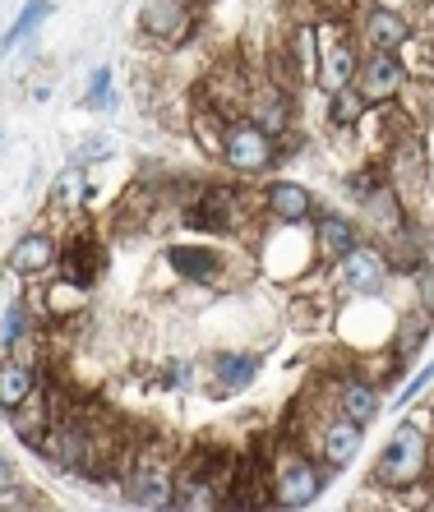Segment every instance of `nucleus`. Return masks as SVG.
I'll list each match as a JSON object with an SVG mask.
<instances>
[{
    "instance_id": "f257e3e1",
    "label": "nucleus",
    "mask_w": 434,
    "mask_h": 512,
    "mask_svg": "<svg viewBox=\"0 0 434 512\" xmlns=\"http://www.w3.org/2000/svg\"><path fill=\"white\" fill-rule=\"evenodd\" d=\"M425 466H430V429H421L416 420H402L393 429V439L384 443V453L370 471L374 489H388V494H402V489H416L425 480Z\"/></svg>"
},
{
    "instance_id": "f03ea898",
    "label": "nucleus",
    "mask_w": 434,
    "mask_h": 512,
    "mask_svg": "<svg viewBox=\"0 0 434 512\" xmlns=\"http://www.w3.org/2000/svg\"><path fill=\"white\" fill-rule=\"evenodd\" d=\"M324 485H328V466H319L301 448H287L273 462V471H268V489H273L278 508H305V503H314L324 494Z\"/></svg>"
},
{
    "instance_id": "7ed1b4c3",
    "label": "nucleus",
    "mask_w": 434,
    "mask_h": 512,
    "mask_svg": "<svg viewBox=\"0 0 434 512\" xmlns=\"http://www.w3.org/2000/svg\"><path fill=\"white\" fill-rule=\"evenodd\" d=\"M278 134H268L264 125L254 120H227V134H222V162H227L236 176H264L273 162H278Z\"/></svg>"
},
{
    "instance_id": "20e7f679",
    "label": "nucleus",
    "mask_w": 434,
    "mask_h": 512,
    "mask_svg": "<svg viewBox=\"0 0 434 512\" xmlns=\"http://www.w3.org/2000/svg\"><path fill=\"white\" fill-rule=\"evenodd\" d=\"M356 88L365 93L370 107H393V102L411 88V65L402 60V51H370V56L361 60Z\"/></svg>"
},
{
    "instance_id": "39448f33",
    "label": "nucleus",
    "mask_w": 434,
    "mask_h": 512,
    "mask_svg": "<svg viewBox=\"0 0 434 512\" xmlns=\"http://www.w3.org/2000/svg\"><path fill=\"white\" fill-rule=\"evenodd\" d=\"M333 268H338V273H333V277H338V286L347 291V296H356V300L379 296V291L388 286V277H393V263H388V254L379 250V245H365V240L351 254H342Z\"/></svg>"
},
{
    "instance_id": "423d86ee",
    "label": "nucleus",
    "mask_w": 434,
    "mask_h": 512,
    "mask_svg": "<svg viewBox=\"0 0 434 512\" xmlns=\"http://www.w3.org/2000/svg\"><path fill=\"white\" fill-rule=\"evenodd\" d=\"M194 5L190 0H144L139 5V33L157 47H181L194 33Z\"/></svg>"
},
{
    "instance_id": "0eeeda50",
    "label": "nucleus",
    "mask_w": 434,
    "mask_h": 512,
    "mask_svg": "<svg viewBox=\"0 0 434 512\" xmlns=\"http://www.w3.org/2000/svg\"><path fill=\"white\" fill-rule=\"evenodd\" d=\"M185 227L194 231H236L241 227V190L231 185H204L194 194V203H185Z\"/></svg>"
},
{
    "instance_id": "6e6552de",
    "label": "nucleus",
    "mask_w": 434,
    "mask_h": 512,
    "mask_svg": "<svg viewBox=\"0 0 434 512\" xmlns=\"http://www.w3.org/2000/svg\"><path fill=\"white\" fill-rule=\"evenodd\" d=\"M125 499L134 508H176V476L167 462H134L125 476Z\"/></svg>"
},
{
    "instance_id": "1a4fd4ad",
    "label": "nucleus",
    "mask_w": 434,
    "mask_h": 512,
    "mask_svg": "<svg viewBox=\"0 0 434 512\" xmlns=\"http://www.w3.org/2000/svg\"><path fill=\"white\" fill-rule=\"evenodd\" d=\"M361 37H365V47L370 51H407L411 42H416L411 19L402 10H393V5H365Z\"/></svg>"
},
{
    "instance_id": "9d476101",
    "label": "nucleus",
    "mask_w": 434,
    "mask_h": 512,
    "mask_svg": "<svg viewBox=\"0 0 434 512\" xmlns=\"http://www.w3.org/2000/svg\"><path fill=\"white\" fill-rule=\"evenodd\" d=\"M361 439H365V425H356V420H347V416H333L324 429H319L314 453H319V462H324L328 471H342V466L356 462V453H361Z\"/></svg>"
},
{
    "instance_id": "9b49d317",
    "label": "nucleus",
    "mask_w": 434,
    "mask_h": 512,
    "mask_svg": "<svg viewBox=\"0 0 434 512\" xmlns=\"http://www.w3.org/2000/svg\"><path fill=\"white\" fill-rule=\"evenodd\" d=\"M264 208H268V217H273V222H287V227H305L319 203H314V194L305 190L301 180H273V185L264 190Z\"/></svg>"
},
{
    "instance_id": "f8f14e48",
    "label": "nucleus",
    "mask_w": 434,
    "mask_h": 512,
    "mask_svg": "<svg viewBox=\"0 0 434 512\" xmlns=\"http://www.w3.org/2000/svg\"><path fill=\"white\" fill-rule=\"evenodd\" d=\"M361 245V227L351 222V217L342 213H324L319 222H314V254L328 263H338L342 254H351Z\"/></svg>"
},
{
    "instance_id": "ddd939ff",
    "label": "nucleus",
    "mask_w": 434,
    "mask_h": 512,
    "mask_svg": "<svg viewBox=\"0 0 434 512\" xmlns=\"http://www.w3.org/2000/svg\"><path fill=\"white\" fill-rule=\"evenodd\" d=\"M167 268L171 273H181L185 282H217L222 277V254L213 250V245H171L167 250Z\"/></svg>"
},
{
    "instance_id": "4468645a",
    "label": "nucleus",
    "mask_w": 434,
    "mask_h": 512,
    "mask_svg": "<svg viewBox=\"0 0 434 512\" xmlns=\"http://www.w3.org/2000/svg\"><path fill=\"white\" fill-rule=\"evenodd\" d=\"M356 74H361V56H356V47H347V42H328V47L319 51L314 84L324 88V93H338V88L356 84Z\"/></svg>"
},
{
    "instance_id": "2eb2a0df",
    "label": "nucleus",
    "mask_w": 434,
    "mask_h": 512,
    "mask_svg": "<svg viewBox=\"0 0 434 512\" xmlns=\"http://www.w3.org/2000/svg\"><path fill=\"white\" fill-rule=\"evenodd\" d=\"M250 120L264 125L268 134H287L291 120H296V97H291L282 84H268L264 93L250 97Z\"/></svg>"
},
{
    "instance_id": "dca6fc26",
    "label": "nucleus",
    "mask_w": 434,
    "mask_h": 512,
    "mask_svg": "<svg viewBox=\"0 0 434 512\" xmlns=\"http://www.w3.org/2000/svg\"><path fill=\"white\" fill-rule=\"evenodd\" d=\"M10 268L19 277H42L56 268V240L47 236V231H28V236L14 240L10 250Z\"/></svg>"
},
{
    "instance_id": "f3484780",
    "label": "nucleus",
    "mask_w": 434,
    "mask_h": 512,
    "mask_svg": "<svg viewBox=\"0 0 434 512\" xmlns=\"http://www.w3.org/2000/svg\"><path fill=\"white\" fill-rule=\"evenodd\" d=\"M208 374H213L217 393H241L250 388L254 374H259V356H245V351H217L208 360Z\"/></svg>"
},
{
    "instance_id": "a211bd4d",
    "label": "nucleus",
    "mask_w": 434,
    "mask_h": 512,
    "mask_svg": "<svg viewBox=\"0 0 434 512\" xmlns=\"http://www.w3.org/2000/svg\"><path fill=\"white\" fill-rule=\"evenodd\" d=\"M33 393H37V370L33 365H28V360H14V356L0 360V411L10 416V411H19Z\"/></svg>"
},
{
    "instance_id": "6ab92c4d",
    "label": "nucleus",
    "mask_w": 434,
    "mask_h": 512,
    "mask_svg": "<svg viewBox=\"0 0 434 512\" xmlns=\"http://www.w3.org/2000/svg\"><path fill=\"white\" fill-rule=\"evenodd\" d=\"M61 273L70 277V282H79V286H93L97 273H102V245H97L93 236L70 240L65 254H61Z\"/></svg>"
},
{
    "instance_id": "aec40b11",
    "label": "nucleus",
    "mask_w": 434,
    "mask_h": 512,
    "mask_svg": "<svg viewBox=\"0 0 434 512\" xmlns=\"http://www.w3.org/2000/svg\"><path fill=\"white\" fill-rule=\"evenodd\" d=\"M430 319L434 314L430 310H411V314H402V319H393V365H402V360H411L416 351H421V342H425V333H430Z\"/></svg>"
},
{
    "instance_id": "412c9836",
    "label": "nucleus",
    "mask_w": 434,
    "mask_h": 512,
    "mask_svg": "<svg viewBox=\"0 0 434 512\" xmlns=\"http://www.w3.org/2000/svg\"><path fill=\"white\" fill-rule=\"evenodd\" d=\"M338 416L356 420V425H370V420L379 416V393H374L370 383H361V379H342V388H338Z\"/></svg>"
},
{
    "instance_id": "4be33fe9",
    "label": "nucleus",
    "mask_w": 434,
    "mask_h": 512,
    "mask_svg": "<svg viewBox=\"0 0 434 512\" xmlns=\"http://www.w3.org/2000/svg\"><path fill=\"white\" fill-rule=\"evenodd\" d=\"M365 116H370V102H365V93L356 84L338 88V93H328V120H333L338 130H356Z\"/></svg>"
},
{
    "instance_id": "5701e85b",
    "label": "nucleus",
    "mask_w": 434,
    "mask_h": 512,
    "mask_svg": "<svg viewBox=\"0 0 434 512\" xmlns=\"http://www.w3.org/2000/svg\"><path fill=\"white\" fill-rule=\"evenodd\" d=\"M51 19V0H24V10H19V19L10 24V33L0 37V56H10L24 37H33L37 33V24H47Z\"/></svg>"
},
{
    "instance_id": "b1692460",
    "label": "nucleus",
    "mask_w": 434,
    "mask_h": 512,
    "mask_svg": "<svg viewBox=\"0 0 434 512\" xmlns=\"http://www.w3.org/2000/svg\"><path fill=\"white\" fill-rule=\"evenodd\" d=\"M28 323H33V310H28L24 296H14L0 314V351H14V346L28 337Z\"/></svg>"
},
{
    "instance_id": "393cba45",
    "label": "nucleus",
    "mask_w": 434,
    "mask_h": 512,
    "mask_svg": "<svg viewBox=\"0 0 434 512\" xmlns=\"http://www.w3.org/2000/svg\"><path fill=\"white\" fill-rule=\"evenodd\" d=\"M111 97V70H93V79H88V93H84V107H102Z\"/></svg>"
},
{
    "instance_id": "a878e982",
    "label": "nucleus",
    "mask_w": 434,
    "mask_h": 512,
    "mask_svg": "<svg viewBox=\"0 0 434 512\" xmlns=\"http://www.w3.org/2000/svg\"><path fill=\"white\" fill-rule=\"evenodd\" d=\"M430 383H434V360H430V365H425V370H421V374H416V379H411V383H407V388H402L398 406H407V402H411V397H416V393H425V388H430Z\"/></svg>"
},
{
    "instance_id": "bb28decb",
    "label": "nucleus",
    "mask_w": 434,
    "mask_h": 512,
    "mask_svg": "<svg viewBox=\"0 0 434 512\" xmlns=\"http://www.w3.org/2000/svg\"><path fill=\"white\" fill-rule=\"evenodd\" d=\"M416 282H421V296H425V310L434 314V259H425L416 268Z\"/></svg>"
},
{
    "instance_id": "cd10ccee",
    "label": "nucleus",
    "mask_w": 434,
    "mask_h": 512,
    "mask_svg": "<svg viewBox=\"0 0 434 512\" xmlns=\"http://www.w3.org/2000/svg\"><path fill=\"white\" fill-rule=\"evenodd\" d=\"M14 485H19V476H14V462L0 453V494H10Z\"/></svg>"
},
{
    "instance_id": "c85d7f7f",
    "label": "nucleus",
    "mask_w": 434,
    "mask_h": 512,
    "mask_svg": "<svg viewBox=\"0 0 434 512\" xmlns=\"http://www.w3.org/2000/svg\"><path fill=\"white\" fill-rule=\"evenodd\" d=\"M167 383L185 388V383H190V365H171V370H167Z\"/></svg>"
}]
</instances>
